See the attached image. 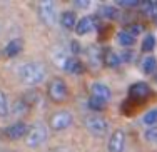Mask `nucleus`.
<instances>
[{
	"mask_svg": "<svg viewBox=\"0 0 157 152\" xmlns=\"http://www.w3.org/2000/svg\"><path fill=\"white\" fill-rule=\"evenodd\" d=\"M18 77L27 85H39L45 79V67L40 62H29L18 67Z\"/></svg>",
	"mask_w": 157,
	"mask_h": 152,
	"instance_id": "nucleus-1",
	"label": "nucleus"
},
{
	"mask_svg": "<svg viewBox=\"0 0 157 152\" xmlns=\"http://www.w3.org/2000/svg\"><path fill=\"white\" fill-rule=\"evenodd\" d=\"M67 95H69V89H67V84L63 82L60 77H55V79L50 80V84H48V97H50V101L60 104L67 99Z\"/></svg>",
	"mask_w": 157,
	"mask_h": 152,
	"instance_id": "nucleus-2",
	"label": "nucleus"
},
{
	"mask_svg": "<svg viewBox=\"0 0 157 152\" xmlns=\"http://www.w3.org/2000/svg\"><path fill=\"white\" fill-rule=\"evenodd\" d=\"M45 140H47V131L42 124H35L33 127H30L27 135H25V144L29 147H32V149L40 147Z\"/></svg>",
	"mask_w": 157,
	"mask_h": 152,
	"instance_id": "nucleus-3",
	"label": "nucleus"
},
{
	"mask_svg": "<svg viewBox=\"0 0 157 152\" xmlns=\"http://www.w3.org/2000/svg\"><path fill=\"white\" fill-rule=\"evenodd\" d=\"M85 127L89 129V132H92L94 135H105L109 131V122L105 119L99 116H89L85 119Z\"/></svg>",
	"mask_w": 157,
	"mask_h": 152,
	"instance_id": "nucleus-4",
	"label": "nucleus"
},
{
	"mask_svg": "<svg viewBox=\"0 0 157 152\" xmlns=\"http://www.w3.org/2000/svg\"><path fill=\"white\" fill-rule=\"evenodd\" d=\"M74 117L72 114L69 112V110H60V112L54 114L50 119V127L54 129V131H63V129H67L70 124H72Z\"/></svg>",
	"mask_w": 157,
	"mask_h": 152,
	"instance_id": "nucleus-5",
	"label": "nucleus"
},
{
	"mask_svg": "<svg viewBox=\"0 0 157 152\" xmlns=\"http://www.w3.org/2000/svg\"><path fill=\"white\" fill-rule=\"evenodd\" d=\"M29 129L30 127H29L25 122H15V124H12V125H9V127L3 129V135H5L7 139H10V140H18V139H22V137L27 135Z\"/></svg>",
	"mask_w": 157,
	"mask_h": 152,
	"instance_id": "nucleus-6",
	"label": "nucleus"
},
{
	"mask_svg": "<svg viewBox=\"0 0 157 152\" xmlns=\"http://www.w3.org/2000/svg\"><path fill=\"white\" fill-rule=\"evenodd\" d=\"M40 17L47 25H54L57 22V9L54 2H42L40 3Z\"/></svg>",
	"mask_w": 157,
	"mask_h": 152,
	"instance_id": "nucleus-7",
	"label": "nucleus"
},
{
	"mask_svg": "<svg viewBox=\"0 0 157 152\" xmlns=\"http://www.w3.org/2000/svg\"><path fill=\"white\" fill-rule=\"evenodd\" d=\"M109 152H122L125 147V132L122 129L112 132L110 139H109Z\"/></svg>",
	"mask_w": 157,
	"mask_h": 152,
	"instance_id": "nucleus-8",
	"label": "nucleus"
},
{
	"mask_svg": "<svg viewBox=\"0 0 157 152\" xmlns=\"http://www.w3.org/2000/svg\"><path fill=\"white\" fill-rule=\"evenodd\" d=\"M151 94V87L145 82H136L134 85L129 87V95L130 99H137V101H144L147 99V95Z\"/></svg>",
	"mask_w": 157,
	"mask_h": 152,
	"instance_id": "nucleus-9",
	"label": "nucleus"
},
{
	"mask_svg": "<svg viewBox=\"0 0 157 152\" xmlns=\"http://www.w3.org/2000/svg\"><path fill=\"white\" fill-rule=\"evenodd\" d=\"M95 28V18L94 17H82L80 20H77V25H75V34L77 35H85L89 34L90 30Z\"/></svg>",
	"mask_w": 157,
	"mask_h": 152,
	"instance_id": "nucleus-10",
	"label": "nucleus"
},
{
	"mask_svg": "<svg viewBox=\"0 0 157 152\" xmlns=\"http://www.w3.org/2000/svg\"><path fill=\"white\" fill-rule=\"evenodd\" d=\"M90 90H92V95H94V97H99V99H102V101H105V102H109L112 99L110 87L105 85V84H102V82H95L90 87Z\"/></svg>",
	"mask_w": 157,
	"mask_h": 152,
	"instance_id": "nucleus-11",
	"label": "nucleus"
},
{
	"mask_svg": "<svg viewBox=\"0 0 157 152\" xmlns=\"http://www.w3.org/2000/svg\"><path fill=\"white\" fill-rule=\"evenodd\" d=\"M62 67H63L65 72H69V74H84V64H82L78 59H75V57L65 59L63 64H62Z\"/></svg>",
	"mask_w": 157,
	"mask_h": 152,
	"instance_id": "nucleus-12",
	"label": "nucleus"
},
{
	"mask_svg": "<svg viewBox=\"0 0 157 152\" xmlns=\"http://www.w3.org/2000/svg\"><path fill=\"white\" fill-rule=\"evenodd\" d=\"M60 24H62L63 28H67V30L75 28V25H77V15H75V12H72V10L63 12L62 15H60Z\"/></svg>",
	"mask_w": 157,
	"mask_h": 152,
	"instance_id": "nucleus-13",
	"label": "nucleus"
},
{
	"mask_svg": "<svg viewBox=\"0 0 157 152\" xmlns=\"http://www.w3.org/2000/svg\"><path fill=\"white\" fill-rule=\"evenodd\" d=\"M22 49H24V44H22L20 39H13L10 40L9 44H7L5 47V55L7 57H15V55H18L22 52Z\"/></svg>",
	"mask_w": 157,
	"mask_h": 152,
	"instance_id": "nucleus-14",
	"label": "nucleus"
},
{
	"mask_svg": "<svg viewBox=\"0 0 157 152\" xmlns=\"http://www.w3.org/2000/svg\"><path fill=\"white\" fill-rule=\"evenodd\" d=\"M115 40H117V44L122 47H132L134 44H136V37H132L127 30L119 32V34L115 35Z\"/></svg>",
	"mask_w": 157,
	"mask_h": 152,
	"instance_id": "nucleus-15",
	"label": "nucleus"
},
{
	"mask_svg": "<svg viewBox=\"0 0 157 152\" xmlns=\"http://www.w3.org/2000/svg\"><path fill=\"white\" fill-rule=\"evenodd\" d=\"M104 62H105L107 67H112V69L119 67V65H121V62H122L121 54H117V52H114V50H109L105 54V57H104Z\"/></svg>",
	"mask_w": 157,
	"mask_h": 152,
	"instance_id": "nucleus-16",
	"label": "nucleus"
},
{
	"mask_svg": "<svg viewBox=\"0 0 157 152\" xmlns=\"http://www.w3.org/2000/svg\"><path fill=\"white\" fill-rule=\"evenodd\" d=\"M99 13H100L104 18H109V20H117V18L121 17L119 10L115 9V7H112V5H104V7H100Z\"/></svg>",
	"mask_w": 157,
	"mask_h": 152,
	"instance_id": "nucleus-17",
	"label": "nucleus"
},
{
	"mask_svg": "<svg viewBox=\"0 0 157 152\" xmlns=\"http://www.w3.org/2000/svg\"><path fill=\"white\" fill-rule=\"evenodd\" d=\"M154 70H157L155 57H145L144 60H142V72H144L145 75H149V74H152Z\"/></svg>",
	"mask_w": 157,
	"mask_h": 152,
	"instance_id": "nucleus-18",
	"label": "nucleus"
},
{
	"mask_svg": "<svg viewBox=\"0 0 157 152\" xmlns=\"http://www.w3.org/2000/svg\"><path fill=\"white\" fill-rule=\"evenodd\" d=\"M87 105H89V109H90V110L100 112V110H104V109H105L107 102H105V101H102V99H99V97H94V95H92V97L89 99Z\"/></svg>",
	"mask_w": 157,
	"mask_h": 152,
	"instance_id": "nucleus-19",
	"label": "nucleus"
},
{
	"mask_svg": "<svg viewBox=\"0 0 157 152\" xmlns=\"http://www.w3.org/2000/svg\"><path fill=\"white\" fill-rule=\"evenodd\" d=\"M10 114V105H9V97L5 92L0 90V117H7Z\"/></svg>",
	"mask_w": 157,
	"mask_h": 152,
	"instance_id": "nucleus-20",
	"label": "nucleus"
},
{
	"mask_svg": "<svg viewBox=\"0 0 157 152\" xmlns=\"http://www.w3.org/2000/svg\"><path fill=\"white\" fill-rule=\"evenodd\" d=\"M142 122H144L145 125H155L157 124V107L152 110H149V112H145V116L142 117Z\"/></svg>",
	"mask_w": 157,
	"mask_h": 152,
	"instance_id": "nucleus-21",
	"label": "nucleus"
},
{
	"mask_svg": "<svg viewBox=\"0 0 157 152\" xmlns=\"http://www.w3.org/2000/svg\"><path fill=\"white\" fill-rule=\"evenodd\" d=\"M29 104L24 101V99H18V101L13 104V114H17V116H20V114H25L29 110Z\"/></svg>",
	"mask_w": 157,
	"mask_h": 152,
	"instance_id": "nucleus-22",
	"label": "nucleus"
},
{
	"mask_svg": "<svg viewBox=\"0 0 157 152\" xmlns=\"http://www.w3.org/2000/svg\"><path fill=\"white\" fill-rule=\"evenodd\" d=\"M155 47V37L154 35H145V39L142 40V50L144 52H151Z\"/></svg>",
	"mask_w": 157,
	"mask_h": 152,
	"instance_id": "nucleus-23",
	"label": "nucleus"
},
{
	"mask_svg": "<svg viewBox=\"0 0 157 152\" xmlns=\"http://www.w3.org/2000/svg\"><path fill=\"white\" fill-rule=\"evenodd\" d=\"M119 7H125V9H134V7L140 5L142 2H139V0H119Z\"/></svg>",
	"mask_w": 157,
	"mask_h": 152,
	"instance_id": "nucleus-24",
	"label": "nucleus"
},
{
	"mask_svg": "<svg viewBox=\"0 0 157 152\" xmlns=\"http://www.w3.org/2000/svg\"><path fill=\"white\" fill-rule=\"evenodd\" d=\"M127 32H129L132 37H137L142 32V25L139 24H132V25H129V28H127Z\"/></svg>",
	"mask_w": 157,
	"mask_h": 152,
	"instance_id": "nucleus-25",
	"label": "nucleus"
},
{
	"mask_svg": "<svg viewBox=\"0 0 157 152\" xmlns=\"http://www.w3.org/2000/svg\"><path fill=\"white\" fill-rule=\"evenodd\" d=\"M145 139L151 140V142H157V129H149L145 132Z\"/></svg>",
	"mask_w": 157,
	"mask_h": 152,
	"instance_id": "nucleus-26",
	"label": "nucleus"
},
{
	"mask_svg": "<svg viewBox=\"0 0 157 152\" xmlns=\"http://www.w3.org/2000/svg\"><path fill=\"white\" fill-rule=\"evenodd\" d=\"M121 59H122V62H130V60H134V52H130V50L122 52V54H121Z\"/></svg>",
	"mask_w": 157,
	"mask_h": 152,
	"instance_id": "nucleus-27",
	"label": "nucleus"
},
{
	"mask_svg": "<svg viewBox=\"0 0 157 152\" xmlns=\"http://www.w3.org/2000/svg\"><path fill=\"white\" fill-rule=\"evenodd\" d=\"M70 49H72V54L74 55L80 54V44H78L77 40H72V42H70Z\"/></svg>",
	"mask_w": 157,
	"mask_h": 152,
	"instance_id": "nucleus-28",
	"label": "nucleus"
},
{
	"mask_svg": "<svg viewBox=\"0 0 157 152\" xmlns=\"http://www.w3.org/2000/svg\"><path fill=\"white\" fill-rule=\"evenodd\" d=\"M89 0H75V2H74V5L77 7V9H87L89 7Z\"/></svg>",
	"mask_w": 157,
	"mask_h": 152,
	"instance_id": "nucleus-29",
	"label": "nucleus"
},
{
	"mask_svg": "<svg viewBox=\"0 0 157 152\" xmlns=\"http://www.w3.org/2000/svg\"><path fill=\"white\" fill-rule=\"evenodd\" d=\"M155 9H157V2H155Z\"/></svg>",
	"mask_w": 157,
	"mask_h": 152,
	"instance_id": "nucleus-30",
	"label": "nucleus"
}]
</instances>
